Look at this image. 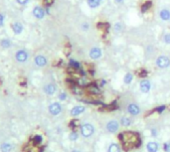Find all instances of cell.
<instances>
[{
	"label": "cell",
	"mask_w": 170,
	"mask_h": 152,
	"mask_svg": "<svg viewBox=\"0 0 170 152\" xmlns=\"http://www.w3.org/2000/svg\"><path fill=\"white\" fill-rule=\"evenodd\" d=\"M33 13H34V16L36 18H38V19H42L44 16H45V11L43 8L39 7V6H37V7L34 8V11H33Z\"/></svg>",
	"instance_id": "obj_10"
},
{
	"label": "cell",
	"mask_w": 170,
	"mask_h": 152,
	"mask_svg": "<svg viewBox=\"0 0 170 152\" xmlns=\"http://www.w3.org/2000/svg\"><path fill=\"white\" fill-rule=\"evenodd\" d=\"M11 149H12V146H11L9 143H4V144H2V146H1L2 152H10Z\"/></svg>",
	"instance_id": "obj_22"
},
{
	"label": "cell",
	"mask_w": 170,
	"mask_h": 152,
	"mask_svg": "<svg viewBox=\"0 0 170 152\" xmlns=\"http://www.w3.org/2000/svg\"><path fill=\"white\" fill-rule=\"evenodd\" d=\"M81 133L84 137H89L94 133V126L91 124L86 123L81 126Z\"/></svg>",
	"instance_id": "obj_3"
},
{
	"label": "cell",
	"mask_w": 170,
	"mask_h": 152,
	"mask_svg": "<svg viewBox=\"0 0 170 152\" xmlns=\"http://www.w3.org/2000/svg\"><path fill=\"white\" fill-rule=\"evenodd\" d=\"M72 152H80V151H79V150H73Z\"/></svg>",
	"instance_id": "obj_40"
},
{
	"label": "cell",
	"mask_w": 170,
	"mask_h": 152,
	"mask_svg": "<svg viewBox=\"0 0 170 152\" xmlns=\"http://www.w3.org/2000/svg\"><path fill=\"white\" fill-rule=\"evenodd\" d=\"M34 141H35V143H40V142H42V137H41V136H40V135L35 136Z\"/></svg>",
	"instance_id": "obj_30"
},
{
	"label": "cell",
	"mask_w": 170,
	"mask_h": 152,
	"mask_svg": "<svg viewBox=\"0 0 170 152\" xmlns=\"http://www.w3.org/2000/svg\"><path fill=\"white\" fill-rule=\"evenodd\" d=\"M138 76L139 77H146L147 76V72L145 71V70H140V71H138Z\"/></svg>",
	"instance_id": "obj_29"
},
{
	"label": "cell",
	"mask_w": 170,
	"mask_h": 152,
	"mask_svg": "<svg viewBox=\"0 0 170 152\" xmlns=\"http://www.w3.org/2000/svg\"><path fill=\"white\" fill-rule=\"evenodd\" d=\"M166 151H167V152H170V143H169V144H167V146H166Z\"/></svg>",
	"instance_id": "obj_37"
},
{
	"label": "cell",
	"mask_w": 170,
	"mask_h": 152,
	"mask_svg": "<svg viewBox=\"0 0 170 152\" xmlns=\"http://www.w3.org/2000/svg\"><path fill=\"white\" fill-rule=\"evenodd\" d=\"M17 2L19 4H26L28 2V0H17Z\"/></svg>",
	"instance_id": "obj_34"
},
{
	"label": "cell",
	"mask_w": 170,
	"mask_h": 152,
	"mask_svg": "<svg viewBox=\"0 0 170 152\" xmlns=\"http://www.w3.org/2000/svg\"><path fill=\"white\" fill-rule=\"evenodd\" d=\"M159 17L163 21H169L170 20V10L168 9H162L159 12Z\"/></svg>",
	"instance_id": "obj_9"
},
{
	"label": "cell",
	"mask_w": 170,
	"mask_h": 152,
	"mask_svg": "<svg viewBox=\"0 0 170 152\" xmlns=\"http://www.w3.org/2000/svg\"><path fill=\"white\" fill-rule=\"evenodd\" d=\"M113 29H115V32H120V31L122 30V24L120 23V22H117V23L115 24V26H113Z\"/></svg>",
	"instance_id": "obj_26"
},
{
	"label": "cell",
	"mask_w": 170,
	"mask_h": 152,
	"mask_svg": "<svg viewBox=\"0 0 170 152\" xmlns=\"http://www.w3.org/2000/svg\"><path fill=\"white\" fill-rule=\"evenodd\" d=\"M73 91H74V93H76V95H81L83 93L82 88H80V87H78V86L73 87Z\"/></svg>",
	"instance_id": "obj_24"
},
{
	"label": "cell",
	"mask_w": 170,
	"mask_h": 152,
	"mask_svg": "<svg viewBox=\"0 0 170 152\" xmlns=\"http://www.w3.org/2000/svg\"><path fill=\"white\" fill-rule=\"evenodd\" d=\"M131 123L130 119L127 117H122V125H124V126H129Z\"/></svg>",
	"instance_id": "obj_25"
},
{
	"label": "cell",
	"mask_w": 170,
	"mask_h": 152,
	"mask_svg": "<svg viewBox=\"0 0 170 152\" xmlns=\"http://www.w3.org/2000/svg\"><path fill=\"white\" fill-rule=\"evenodd\" d=\"M22 29H23V27L19 23H15L14 25H13V31H14L16 34H20V33L22 32Z\"/></svg>",
	"instance_id": "obj_21"
},
{
	"label": "cell",
	"mask_w": 170,
	"mask_h": 152,
	"mask_svg": "<svg viewBox=\"0 0 170 152\" xmlns=\"http://www.w3.org/2000/svg\"><path fill=\"white\" fill-rule=\"evenodd\" d=\"M45 93H47V95H53L54 93L56 91V87L54 86V85L52 84H49V85H47L46 87H45Z\"/></svg>",
	"instance_id": "obj_16"
},
{
	"label": "cell",
	"mask_w": 170,
	"mask_h": 152,
	"mask_svg": "<svg viewBox=\"0 0 170 152\" xmlns=\"http://www.w3.org/2000/svg\"><path fill=\"white\" fill-rule=\"evenodd\" d=\"M59 98H60V100H66V98H67V95L65 93H62L61 95H59Z\"/></svg>",
	"instance_id": "obj_32"
},
{
	"label": "cell",
	"mask_w": 170,
	"mask_h": 152,
	"mask_svg": "<svg viewBox=\"0 0 170 152\" xmlns=\"http://www.w3.org/2000/svg\"><path fill=\"white\" fill-rule=\"evenodd\" d=\"M156 65H157L158 68L160 69H166L170 66V59L167 56H159V57L156 59Z\"/></svg>",
	"instance_id": "obj_2"
},
{
	"label": "cell",
	"mask_w": 170,
	"mask_h": 152,
	"mask_svg": "<svg viewBox=\"0 0 170 152\" xmlns=\"http://www.w3.org/2000/svg\"><path fill=\"white\" fill-rule=\"evenodd\" d=\"M124 1V0H115V2H116V3H118V4L122 3Z\"/></svg>",
	"instance_id": "obj_39"
},
{
	"label": "cell",
	"mask_w": 170,
	"mask_h": 152,
	"mask_svg": "<svg viewBox=\"0 0 170 152\" xmlns=\"http://www.w3.org/2000/svg\"><path fill=\"white\" fill-rule=\"evenodd\" d=\"M85 111V107L84 106H75L72 108L71 110V115L73 116H77L81 115V113H83Z\"/></svg>",
	"instance_id": "obj_11"
},
{
	"label": "cell",
	"mask_w": 170,
	"mask_h": 152,
	"mask_svg": "<svg viewBox=\"0 0 170 152\" xmlns=\"http://www.w3.org/2000/svg\"><path fill=\"white\" fill-rule=\"evenodd\" d=\"M70 66L74 69V70H78V69H80L81 65H80V63H78L77 61H75V60H71Z\"/></svg>",
	"instance_id": "obj_23"
},
{
	"label": "cell",
	"mask_w": 170,
	"mask_h": 152,
	"mask_svg": "<svg viewBox=\"0 0 170 152\" xmlns=\"http://www.w3.org/2000/svg\"><path fill=\"white\" fill-rule=\"evenodd\" d=\"M118 128H119V124H118L117 121H115V120H111V121H109V123L107 124V129L109 131V132H116V131L118 130Z\"/></svg>",
	"instance_id": "obj_6"
},
{
	"label": "cell",
	"mask_w": 170,
	"mask_h": 152,
	"mask_svg": "<svg viewBox=\"0 0 170 152\" xmlns=\"http://www.w3.org/2000/svg\"><path fill=\"white\" fill-rule=\"evenodd\" d=\"M70 139L71 140H77L78 139V133L76 132V131H73V132L70 134Z\"/></svg>",
	"instance_id": "obj_28"
},
{
	"label": "cell",
	"mask_w": 170,
	"mask_h": 152,
	"mask_svg": "<svg viewBox=\"0 0 170 152\" xmlns=\"http://www.w3.org/2000/svg\"><path fill=\"white\" fill-rule=\"evenodd\" d=\"M35 63L37 66L39 67H44L45 65L47 64V60L46 58L44 57V56H37V57L35 58Z\"/></svg>",
	"instance_id": "obj_12"
},
{
	"label": "cell",
	"mask_w": 170,
	"mask_h": 152,
	"mask_svg": "<svg viewBox=\"0 0 170 152\" xmlns=\"http://www.w3.org/2000/svg\"><path fill=\"white\" fill-rule=\"evenodd\" d=\"M119 139L122 142V146L125 150H130L132 148H135L140 144L139 136L133 132H122L119 135Z\"/></svg>",
	"instance_id": "obj_1"
},
{
	"label": "cell",
	"mask_w": 170,
	"mask_h": 152,
	"mask_svg": "<svg viewBox=\"0 0 170 152\" xmlns=\"http://www.w3.org/2000/svg\"><path fill=\"white\" fill-rule=\"evenodd\" d=\"M132 80H133V75L131 73H127L126 75L124 76V84L129 85L131 82H132Z\"/></svg>",
	"instance_id": "obj_18"
},
{
	"label": "cell",
	"mask_w": 170,
	"mask_h": 152,
	"mask_svg": "<svg viewBox=\"0 0 170 152\" xmlns=\"http://www.w3.org/2000/svg\"><path fill=\"white\" fill-rule=\"evenodd\" d=\"M30 152H40V151H39V149L34 148V149H32V150H30Z\"/></svg>",
	"instance_id": "obj_38"
},
{
	"label": "cell",
	"mask_w": 170,
	"mask_h": 152,
	"mask_svg": "<svg viewBox=\"0 0 170 152\" xmlns=\"http://www.w3.org/2000/svg\"><path fill=\"white\" fill-rule=\"evenodd\" d=\"M168 107H169V109H170V106H168Z\"/></svg>",
	"instance_id": "obj_41"
},
{
	"label": "cell",
	"mask_w": 170,
	"mask_h": 152,
	"mask_svg": "<svg viewBox=\"0 0 170 152\" xmlns=\"http://www.w3.org/2000/svg\"><path fill=\"white\" fill-rule=\"evenodd\" d=\"M151 6H152L151 1H146L145 3H143V5L141 6V11L143 13L146 12V11H148L149 9H150Z\"/></svg>",
	"instance_id": "obj_20"
},
{
	"label": "cell",
	"mask_w": 170,
	"mask_h": 152,
	"mask_svg": "<svg viewBox=\"0 0 170 152\" xmlns=\"http://www.w3.org/2000/svg\"><path fill=\"white\" fill-rule=\"evenodd\" d=\"M146 148H147V150H148V152H157V150H158V144L156 142L150 141V142L147 143Z\"/></svg>",
	"instance_id": "obj_13"
},
{
	"label": "cell",
	"mask_w": 170,
	"mask_h": 152,
	"mask_svg": "<svg viewBox=\"0 0 170 152\" xmlns=\"http://www.w3.org/2000/svg\"><path fill=\"white\" fill-rule=\"evenodd\" d=\"M2 23H3V17H2V15L0 14V25H2Z\"/></svg>",
	"instance_id": "obj_36"
},
{
	"label": "cell",
	"mask_w": 170,
	"mask_h": 152,
	"mask_svg": "<svg viewBox=\"0 0 170 152\" xmlns=\"http://www.w3.org/2000/svg\"><path fill=\"white\" fill-rule=\"evenodd\" d=\"M165 108V106H161V107H159V108H158V111H159V112H162L163 111V109Z\"/></svg>",
	"instance_id": "obj_35"
},
{
	"label": "cell",
	"mask_w": 170,
	"mask_h": 152,
	"mask_svg": "<svg viewBox=\"0 0 170 152\" xmlns=\"http://www.w3.org/2000/svg\"><path fill=\"white\" fill-rule=\"evenodd\" d=\"M163 41H164L165 44L170 45V33H165L164 36H163Z\"/></svg>",
	"instance_id": "obj_27"
},
{
	"label": "cell",
	"mask_w": 170,
	"mask_h": 152,
	"mask_svg": "<svg viewBox=\"0 0 170 152\" xmlns=\"http://www.w3.org/2000/svg\"><path fill=\"white\" fill-rule=\"evenodd\" d=\"M87 2L91 8H97L100 4V0H87Z\"/></svg>",
	"instance_id": "obj_17"
},
{
	"label": "cell",
	"mask_w": 170,
	"mask_h": 152,
	"mask_svg": "<svg viewBox=\"0 0 170 152\" xmlns=\"http://www.w3.org/2000/svg\"><path fill=\"white\" fill-rule=\"evenodd\" d=\"M27 58H28V55H27V53L25 51H19V52L16 54V59H17V61H19V62H25L27 60Z\"/></svg>",
	"instance_id": "obj_14"
},
{
	"label": "cell",
	"mask_w": 170,
	"mask_h": 152,
	"mask_svg": "<svg viewBox=\"0 0 170 152\" xmlns=\"http://www.w3.org/2000/svg\"><path fill=\"white\" fill-rule=\"evenodd\" d=\"M127 111H128L130 115H136L140 112V108L138 107V106H136L135 104H130L128 106H127Z\"/></svg>",
	"instance_id": "obj_8"
},
{
	"label": "cell",
	"mask_w": 170,
	"mask_h": 152,
	"mask_svg": "<svg viewBox=\"0 0 170 152\" xmlns=\"http://www.w3.org/2000/svg\"><path fill=\"white\" fill-rule=\"evenodd\" d=\"M9 45H10V43H9L8 40H3L2 41V46L3 47H9Z\"/></svg>",
	"instance_id": "obj_31"
},
{
	"label": "cell",
	"mask_w": 170,
	"mask_h": 152,
	"mask_svg": "<svg viewBox=\"0 0 170 152\" xmlns=\"http://www.w3.org/2000/svg\"><path fill=\"white\" fill-rule=\"evenodd\" d=\"M88 91L89 93H91V95H98V93H100V89H98V87L97 86V85H91V86H89Z\"/></svg>",
	"instance_id": "obj_15"
},
{
	"label": "cell",
	"mask_w": 170,
	"mask_h": 152,
	"mask_svg": "<svg viewBox=\"0 0 170 152\" xmlns=\"http://www.w3.org/2000/svg\"><path fill=\"white\" fill-rule=\"evenodd\" d=\"M82 28L84 29V30H88V29L89 28V26L88 23H84V24L82 25Z\"/></svg>",
	"instance_id": "obj_33"
},
{
	"label": "cell",
	"mask_w": 170,
	"mask_h": 152,
	"mask_svg": "<svg viewBox=\"0 0 170 152\" xmlns=\"http://www.w3.org/2000/svg\"><path fill=\"white\" fill-rule=\"evenodd\" d=\"M102 53L100 48H98V47H95V48H91V51H89V57L94 60H98L102 57Z\"/></svg>",
	"instance_id": "obj_4"
},
{
	"label": "cell",
	"mask_w": 170,
	"mask_h": 152,
	"mask_svg": "<svg viewBox=\"0 0 170 152\" xmlns=\"http://www.w3.org/2000/svg\"><path fill=\"white\" fill-rule=\"evenodd\" d=\"M109 152H120V147L118 146V144L113 143L109 147Z\"/></svg>",
	"instance_id": "obj_19"
},
{
	"label": "cell",
	"mask_w": 170,
	"mask_h": 152,
	"mask_svg": "<svg viewBox=\"0 0 170 152\" xmlns=\"http://www.w3.org/2000/svg\"><path fill=\"white\" fill-rule=\"evenodd\" d=\"M49 110H50V112L52 113L53 115H57L62 111V106H61V104H58V102H54V104H52L49 106Z\"/></svg>",
	"instance_id": "obj_5"
},
{
	"label": "cell",
	"mask_w": 170,
	"mask_h": 152,
	"mask_svg": "<svg viewBox=\"0 0 170 152\" xmlns=\"http://www.w3.org/2000/svg\"><path fill=\"white\" fill-rule=\"evenodd\" d=\"M150 88H151V84L148 80H142L141 82H140V91H141L142 93H148V91H150Z\"/></svg>",
	"instance_id": "obj_7"
}]
</instances>
